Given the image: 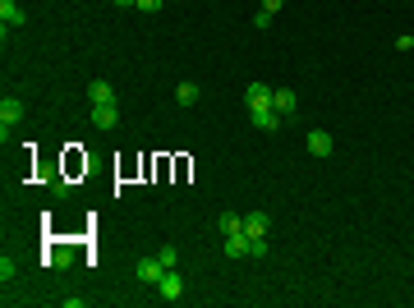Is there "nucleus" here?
I'll return each mask as SVG.
<instances>
[{
	"label": "nucleus",
	"mask_w": 414,
	"mask_h": 308,
	"mask_svg": "<svg viewBox=\"0 0 414 308\" xmlns=\"http://www.w3.org/2000/svg\"><path fill=\"white\" fill-rule=\"evenodd\" d=\"M249 248H253V239H249L244 230L226 235V258H249Z\"/></svg>",
	"instance_id": "nucleus-10"
},
{
	"label": "nucleus",
	"mask_w": 414,
	"mask_h": 308,
	"mask_svg": "<svg viewBox=\"0 0 414 308\" xmlns=\"http://www.w3.org/2000/svg\"><path fill=\"white\" fill-rule=\"evenodd\" d=\"M272 93H276V88H267V83L253 78V83L244 88V102H249V106H272Z\"/></svg>",
	"instance_id": "nucleus-9"
},
{
	"label": "nucleus",
	"mask_w": 414,
	"mask_h": 308,
	"mask_svg": "<svg viewBox=\"0 0 414 308\" xmlns=\"http://www.w3.org/2000/svg\"><path fill=\"white\" fill-rule=\"evenodd\" d=\"M0 23H5V32H10V28H23V23H28V14L19 10L14 0H0Z\"/></svg>",
	"instance_id": "nucleus-7"
},
{
	"label": "nucleus",
	"mask_w": 414,
	"mask_h": 308,
	"mask_svg": "<svg viewBox=\"0 0 414 308\" xmlns=\"http://www.w3.org/2000/svg\"><path fill=\"white\" fill-rule=\"evenodd\" d=\"M216 226H221V235H235V230H244V216L240 212H221L216 216Z\"/></svg>",
	"instance_id": "nucleus-13"
},
{
	"label": "nucleus",
	"mask_w": 414,
	"mask_h": 308,
	"mask_svg": "<svg viewBox=\"0 0 414 308\" xmlns=\"http://www.w3.org/2000/svg\"><path fill=\"white\" fill-rule=\"evenodd\" d=\"M272 106H276V115H281V120H286V115H295V110H299L295 88H276V93H272Z\"/></svg>",
	"instance_id": "nucleus-5"
},
{
	"label": "nucleus",
	"mask_w": 414,
	"mask_h": 308,
	"mask_svg": "<svg viewBox=\"0 0 414 308\" xmlns=\"http://www.w3.org/2000/svg\"><path fill=\"white\" fill-rule=\"evenodd\" d=\"M157 258L166 262V267H180V248H175V244H166V248H161V253H157Z\"/></svg>",
	"instance_id": "nucleus-16"
},
{
	"label": "nucleus",
	"mask_w": 414,
	"mask_h": 308,
	"mask_svg": "<svg viewBox=\"0 0 414 308\" xmlns=\"http://www.w3.org/2000/svg\"><path fill=\"white\" fill-rule=\"evenodd\" d=\"M175 102H180V106H194V102H198V83H180V88H175Z\"/></svg>",
	"instance_id": "nucleus-14"
},
{
	"label": "nucleus",
	"mask_w": 414,
	"mask_h": 308,
	"mask_svg": "<svg viewBox=\"0 0 414 308\" xmlns=\"http://www.w3.org/2000/svg\"><path fill=\"white\" fill-rule=\"evenodd\" d=\"M166 272H170V267H166L161 258H138V262H134V281H138V285H157Z\"/></svg>",
	"instance_id": "nucleus-2"
},
{
	"label": "nucleus",
	"mask_w": 414,
	"mask_h": 308,
	"mask_svg": "<svg viewBox=\"0 0 414 308\" xmlns=\"http://www.w3.org/2000/svg\"><path fill=\"white\" fill-rule=\"evenodd\" d=\"M281 5H286V0H262V14L276 19V14H281Z\"/></svg>",
	"instance_id": "nucleus-18"
},
{
	"label": "nucleus",
	"mask_w": 414,
	"mask_h": 308,
	"mask_svg": "<svg viewBox=\"0 0 414 308\" xmlns=\"http://www.w3.org/2000/svg\"><path fill=\"white\" fill-rule=\"evenodd\" d=\"M115 120H120V106L111 102V106H92V124L97 129H115Z\"/></svg>",
	"instance_id": "nucleus-12"
},
{
	"label": "nucleus",
	"mask_w": 414,
	"mask_h": 308,
	"mask_svg": "<svg viewBox=\"0 0 414 308\" xmlns=\"http://www.w3.org/2000/svg\"><path fill=\"white\" fill-rule=\"evenodd\" d=\"M267 226H272L267 212H249L244 216V235H249V239H267Z\"/></svg>",
	"instance_id": "nucleus-11"
},
{
	"label": "nucleus",
	"mask_w": 414,
	"mask_h": 308,
	"mask_svg": "<svg viewBox=\"0 0 414 308\" xmlns=\"http://www.w3.org/2000/svg\"><path fill=\"white\" fill-rule=\"evenodd\" d=\"M19 276V262L10 258V253H5V258H0V281H5V285H10V281Z\"/></svg>",
	"instance_id": "nucleus-15"
},
{
	"label": "nucleus",
	"mask_w": 414,
	"mask_h": 308,
	"mask_svg": "<svg viewBox=\"0 0 414 308\" xmlns=\"http://www.w3.org/2000/svg\"><path fill=\"white\" fill-rule=\"evenodd\" d=\"M157 294H161L166 304H180V299H184V281H180V272H175V267H170L166 276L157 281Z\"/></svg>",
	"instance_id": "nucleus-3"
},
{
	"label": "nucleus",
	"mask_w": 414,
	"mask_h": 308,
	"mask_svg": "<svg viewBox=\"0 0 414 308\" xmlns=\"http://www.w3.org/2000/svg\"><path fill=\"white\" fill-rule=\"evenodd\" d=\"M304 147H308V156H332V134L327 129H313L304 139Z\"/></svg>",
	"instance_id": "nucleus-6"
},
{
	"label": "nucleus",
	"mask_w": 414,
	"mask_h": 308,
	"mask_svg": "<svg viewBox=\"0 0 414 308\" xmlns=\"http://www.w3.org/2000/svg\"><path fill=\"white\" fill-rule=\"evenodd\" d=\"M249 120L258 124V129H267V134H276V129H281V115H276V106H249Z\"/></svg>",
	"instance_id": "nucleus-4"
},
{
	"label": "nucleus",
	"mask_w": 414,
	"mask_h": 308,
	"mask_svg": "<svg viewBox=\"0 0 414 308\" xmlns=\"http://www.w3.org/2000/svg\"><path fill=\"white\" fill-rule=\"evenodd\" d=\"M115 5H138V0H115Z\"/></svg>",
	"instance_id": "nucleus-19"
},
{
	"label": "nucleus",
	"mask_w": 414,
	"mask_h": 308,
	"mask_svg": "<svg viewBox=\"0 0 414 308\" xmlns=\"http://www.w3.org/2000/svg\"><path fill=\"white\" fill-rule=\"evenodd\" d=\"M88 97H92V106H111V102H115V88H111L106 78H92V83H88Z\"/></svg>",
	"instance_id": "nucleus-8"
},
{
	"label": "nucleus",
	"mask_w": 414,
	"mask_h": 308,
	"mask_svg": "<svg viewBox=\"0 0 414 308\" xmlns=\"http://www.w3.org/2000/svg\"><path fill=\"white\" fill-rule=\"evenodd\" d=\"M23 120V97H0V143H10V129Z\"/></svg>",
	"instance_id": "nucleus-1"
},
{
	"label": "nucleus",
	"mask_w": 414,
	"mask_h": 308,
	"mask_svg": "<svg viewBox=\"0 0 414 308\" xmlns=\"http://www.w3.org/2000/svg\"><path fill=\"white\" fill-rule=\"evenodd\" d=\"M161 5H166V0H138V10H143V14H157Z\"/></svg>",
	"instance_id": "nucleus-17"
}]
</instances>
